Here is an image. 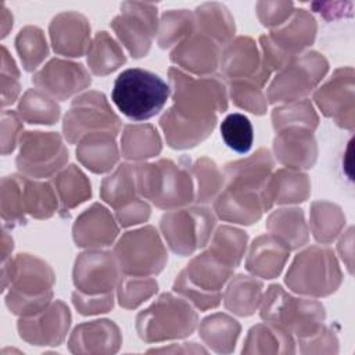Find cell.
I'll list each match as a JSON object with an SVG mask.
<instances>
[{
	"instance_id": "cell-1",
	"label": "cell",
	"mask_w": 355,
	"mask_h": 355,
	"mask_svg": "<svg viewBox=\"0 0 355 355\" xmlns=\"http://www.w3.org/2000/svg\"><path fill=\"white\" fill-rule=\"evenodd\" d=\"M169 86L154 72L141 68L122 71L112 86V101L118 110L133 121L155 116L165 105Z\"/></svg>"
},
{
	"instance_id": "cell-2",
	"label": "cell",
	"mask_w": 355,
	"mask_h": 355,
	"mask_svg": "<svg viewBox=\"0 0 355 355\" xmlns=\"http://www.w3.org/2000/svg\"><path fill=\"white\" fill-rule=\"evenodd\" d=\"M10 282L12 290L7 297V305L14 313L32 315L44 311L51 298L54 275L42 261L29 255H18L10 262Z\"/></svg>"
},
{
	"instance_id": "cell-3",
	"label": "cell",
	"mask_w": 355,
	"mask_h": 355,
	"mask_svg": "<svg viewBox=\"0 0 355 355\" xmlns=\"http://www.w3.org/2000/svg\"><path fill=\"white\" fill-rule=\"evenodd\" d=\"M136 176L140 194L159 208H173L193 200V186L189 173L169 159L139 165Z\"/></svg>"
},
{
	"instance_id": "cell-4",
	"label": "cell",
	"mask_w": 355,
	"mask_h": 355,
	"mask_svg": "<svg viewBox=\"0 0 355 355\" xmlns=\"http://www.w3.org/2000/svg\"><path fill=\"white\" fill-rule=\"evenodd\" d=\"M169 78L173 86L175 105L172 108L180 115L190 119H212L216 118L214 111L226 110V93L220 80L193 79L175 68L169 69Z\"/></svg>"
},
{
	"instance_id": "cell-5",
	"label": "cell",
	"mask_w": 355,
	"mask_h": 355,
	"mask_svg": "<svg viewBox=\"0 0 355 355\" xmlns=\"http://www.w3.org/2000/svg\"><path fill=\"white\" fill-rule=\"evenodd\" d=\"M341 280L334 254L326 248H309L293 262L286 283L297 293L309 295H327Z\"/></svg>"
},
{
	"instance_id": "cell-6",
	"label": "cell",
	"mask_w": 355,
	"mask_h": 355,
	"mask_svg": "<svg viewBox=\"0 0 355 355\" xmlns=\"http://www.w3.org/2000/svg\"><path fill=\"white\" fill-rule=\"evenodd\" d=\"M197 322L196 312L182 298L164 294L137 316V329L146 340H161L190 334Z\"/></svg>"
},
{
	"instance_id": "cell-7",
	"label": "cell",
	"mask_w": 355,
	"mask_h": 355,
	"mask_svg": "<svg viewBox=\"0 0 355 355\" xmlns=\"http://www.w3.org/2000/svg\"><path fill=\"white\" fill-rule=\"evenodd\" d=\"M261 316L298 334H309L324 318V309L316 301L293 298L280 286H270L263 300Z\"/></svg>"
},
{
	"instance_id": "cell-8",
	"label": "cell",
	"mask_w": 355,
	"mask_h": 355,
	"mask_svg": "<svg viewBox=\"0 0 355 355\" xmlns=\"http://www.w3.org/2000/svg\"><path fill=\"white\" fill-rule=\"evenodd\" d=\"M215 225V218L207 208H191L171 212L161 219L162 233L173 252L189 255L202 247Z\"/></svg>"
},
{
	"instance_id": "cell-9",
	"label": "cell",
	"mask_w": 355,
	"mask_h": 355,
	"mask_svg": "<svg viewBox=\"0 0 355 355\" xmlns=\"http://www.w3.org/2000/svg\"><path fill=\"white\" fill-rule=\"evenodd\" d=\"M115 254L121 270L136 276L158 273L166 259L158 234L150 226L128 232L116 244Z\"/></svg>"
},
{
	"instance_id": "cell-10",
	"label": "cell",
	"mask_w": 355,
	"mask_h": 355,
	"mask_svg": "<svg viewBox=\"0 0 355 355\" xmlns=\"http://www.w3.org/2000/svg\"><path fill=\"white\" fill-rule=\"evenodd\" d=\"M119 119L108 107L104 94L92 92L72 103V108L64 118V135L69 143H75L85 135L94 132L118 133Z\"/></svg>"
},
{
	"instance_id": "cell-11",
	"label": "cell",
	"mask_w": 355,
	"mask_h": 355,
	"mask_svg": "<svg viewBox=\"0 0 355 355\" xmlns=\"http://www.w3.org/2000/svg\"><path fill=\"white\" fill-rule=\"evenodd\" d=\"M68 159L61 137L53 132H26L21 137L17 157L18 169L26 175L44 178L60 169Z\"/></svg>"
},
{
	"instance_id": "cell-12",
	"label": "cell",
	"mask_w": 355,
	"mask_h": 355,
	"mask_svg": "<svg viewBox=\"0 0 355 355\" xmlns=\"http://www.w3.org/2000/svg\"><path fill=\"white\" fill-rule=\"evenodd\" d=\"M326 71L327 62L318 53H306L297 61L291 60L272 82L269 101H294L308 94Z\"/></svg>"
},
{
	"instance_id": "cell-13",
	"label": "cell",
	"mask_w": 355,
	"mask_h": 355,
	"mask_svg": "<svg viewBox=\"0 0 355 355\" xmlns=\"http://www.w3.org/2000/svg\"><path fill=\"white\" fill-rule=\"evenodd\" d=\"M121 15L111 26L136 58L147 54L151 39L157 32V7L150 3H123Z\"/></svg>"
},
{
	"instance_id": "cell-14",
	"label": "cell",
	"mask_w": 355,
	"mask_h": 355,
	"mask_svg": "<svg viewBox=\"0 0 355 355\" xmlns=\"http://www.w3.org/2000/svg\"><path fill=\"white\" fill-rule=\"evenodd\" d=\"M315 100L327 116H334L340 126L352 129L354 83L352 69H338L334 76L318 90Z\"/></svg>"
},
{
	"instance_id": "cell-15",
	"label": "cell",
	"mask_w": 355,
	"mask_h": 355,
	"mask_svg": "<svg viewBox=\"0 0 355 355\" xmlns=\"http://www.w3.org/2000/svg\"><path fill=\"white\" fill-rule=\"evenodd\" d=\"M220 68L232 80H250L259 87L268 80L269 72L259 64L255 43L250 37H237L220 57Z\"/></svg>"
},
{
	"instance_id": "cell-16",
	"label": "cell",
	"mask_w": 355,
	"mask_h": 355,
	"mask_svg": "<svg viewBox=\"0 0 355 355\" xmlns=\"http://www.w3.org/2000/svg\"><path fill=\"white\" fill-rule=\"evenodd\" d=\"M33 82L37 87L64 100L90 85V76L80 64L53 60L35 75Z\"/></svg>"
},
{
	"instance_id": "cell-17",
	"label": "cell",
	"mask_w": 355,
	"mask_h": 355,
	"mask_svg": "<svg viewBox=\"0 0 355 355\" xmlns=\"http://www.w3.org/2000/svg\"><path fill=\"white\" fill-rule=\"evenodd\" d=\"M118 280L110 252H85L75 263L73 282L86 294L110 293Z\"/></svg>"
},
{
	"instance_id": "cell-18",
	"label": "cell",
	"mask_w": 355,
	"mask_h": 355,
	"mask_svg": "<svg viewBox=\"0 0 355 355\" xmlns=\"http://www.w3.org/2000/svg\"><path fill=\"white\" fill-rule=\"evenodd\" d=\"M90 26L87 19L78 12L58 14L50 25L53 47L57 53L79 57L89 46Z\"/></svg>"
},
{
	"instance_id": "cell-19",
	"label": "cell",
	"mask_w": 355,
	"mask_h": 355,
	"mask_svg": "<svg viewBox=\"0 0 355 355\" xmlns=\"http://www.w3.org/2000/svg\"><path fill=\"white\" fill-rule=\"evenodd\" d=\"M219 55L218 44L207 35L196 32L172 51L171 60L191 72L208 73L216 69Z\"/></svg>"
},
{
	"instance_id": "cell-20",
	"label": "cell",
	"mask_w": 355,
	"mask_h": 355,
	"mask_svg": "<svg viewBox=\"0 0 355 355\" xmlns=\"http://www.w3.org/2000/svg\"><path fill=\"white\" fill-rule=\"evenodd\" d=\"M216 118L212 119H190L173 108L168 110L161 118V126L165 137L173 148H189L204 140L214 129Z\"/></svg>"
},
{
	"instance_id": "cell-21",
	"label": "cell",
	"mask_w": 355,
	"mask_h": 355,
	"mask_svg": "<svg viewBox=\"0 0 355 355\" xmlns=\"http://www.w3.org/2000/svg\"><path fill=\"white\" fill-rule=\"evenodd\" d=\"M275 151L279 161L290 168H312L316 158L315 140L309 130L290 128L275 139Z\"/></svg>"
},
{
	"instance_id": "cell-22",
	"label": "cell",
	"mask_w": 355,
	"mask_h": 355,
	"mask_svg": "<svg viewBox=\"0 0 355 355\" xmlns=\"http://www.w3.org/2000/svg\"><path fill=\"white\" fill-rule=\"evenodd\" d=\"M118 229L112 216L98 204L86 209L73 226L76 245H108L116 236Z\"/></svg>"
},
{
	"instance_id": "cell-23",
	"label": "cell",
	"mask_w": 355,
	"mask_h": 355,
	"mask_svg": "<svg viewBox=\"0 0 355 355\" xmlns=\"http://www.w3.org/2000/svg\"><path fill=\"white\" fill-rule=\"evenodd\" d=\"M290 248L276 236H262L254 240L247 269L265 279H273L280 273Z\"/></svg>"
},
{
	"instance_id": "cell-24",
	"label": "cell",
	"mask_w": 355,
	"mask_h": 355,
	"mask_svg": "<svg viewBox=\"0 0 355 355\" xmlns=\"http://www.w3.org/2000/svg\"><path fill=\"white\" fill-rule=\"evenodd\" d=\"M76 154L80 162L96 173L111 169L118 159L116 144L111 132H94L86 135L80 141Z\"/></svg>"
},
{
	"instance_id": "cell-25",
	"label": "cell",
	"mask_w": 355,
	"mask_h": 355,
	"mask_svg": "<svg viewBox=\"0 0 355 355\" xmlns=\"http://www.w3.org/2000/svg\"><path fill=\"white\" fill-rule=\"evenodd\" d=\"M309 193L308 176L288 171H279L270 178L263 190L266 209L273 202H298L304 201Z\"/></svg>"
},
{
	"instance_id": "cell-26",
	"label": "cell",
	"mask_w": 355,
	"mask_h": 355,
	"mask_svg": "<svg viewBox=\"0 0 355 355\" xmlns=\"http://www.w3.org/2000/svg\"><path fill=\"white\" fill-rule=\"evenodd\" d=\"M200 32L216 40V43L227 42L234 33V21L229 10L219 3H205L196 10Z\"/></svg>"
},
{
	"instance_id": "cell-27",
	"label": "cell",
	"mask_w": 355,
	"mask_h": 355,
	"mask_svg": "<svg viewBox=\"0 0 355 355\" xmlns=\"http://www.w3.org/2000/svg\"><path fill=\"white\" fill-rule=\"evenodd\" d=\"M268 227L280 239L288 248H297L306 243V227L301 209H280L275 212Z\"/></svg>"
},
{
	"instance_id": "cell-28",
	"label": "cell",
	"mask_w": 355,
	"mask_h": 355,
	"mask_svg": "<svg viewBox=\"0 0 355 355\" xmlns=\"http://www.w3.org/2000/svg\"><path fill=\"white\" fill-rule=\"evenodd\" d=\"M87 62L96 75H105L123 64L125 55L107 32H98L89 50Z\"/></svg>"
},
{
	"instance_id": "cell-29",
	"label": "cell",
	"mask_w": 355,
	"mask_h": 355,
	"mask_svg": "<svg viewBox=\"0 0 355 355\" xmlns=\"http://www.w3.org/2000/svg\"><path fill=\"white\" fill-rule=\"evenodd\" d=\"M161 150V143L157 132L150 125L126 126L122 139L123 157L130 159H140L153 157Z\"/></svg>"
},
{
	"instance_id": "cell-30",
	"label": "cell",
	"mask_w": 355,
	"mask_h": 355,
	"mask_svg": "<svg viewBox=\"0 0 355 355\" xmlns=\"http://www.w3.org/2000/svg\"><path fill=\"white\" fill-rule=\"evenodd\" d=\"M261 288L262 284L259 282L248 279L247 276H239L229 286L225 304L230 311L239 315H250L259 302Z\"/></svg>"
},
{
	"instance_id": "cell-31",
	"label": "cell",
	"mask_w": 355,
	"mask_h": 355,
	"mask_svg": "<svg viewBox=\"0 0 355 355\" xmlns=\"http://www.w3.org/2000/svg\"><path fill=\"white\" fill-rule=\"evenodd\" d=\"M135 172H136V168H132V165H121L112 176H108L103 182L101 196L115 209H118L121 205H126L128 202L136 200L133 197L135 196V179H133Z\"/></svg>"
},
{
	"instance_id": "cell-32",
	"label": "cell",
	"mask_w": 355,
	"mask_h": 355,
	"mask_svg": "<svg viewBox=\"0 0 355 355\" xmlns=\"http://www.w3.org/2000/svg\"><path fill=\"white\" fill-rule=\"evenodd\" d=\"M55 187L62 201V209H71L90 197V183L75 165L57 176Z\"/></svg>"
},
{
	"instance_id": "cell-33",
	"label": "cell",
	"mask_w": 355,
	"mask_h": 355,
	"mask_svg": "<svg viewBox=\"0 0 355 355\" xmlns=\"http://www.w3.org/2000/svg\"><path fill=\"white\" fill-rule=\"evenodd\" d=\"M220 136L233 151L240 154L248 153L254 140L252 125L243 114H229L220 123Z\"/></svg>"
},
{
	"instance_id": "cell-34",
	"label": "cell",
	"mask_w": 355,
	"mask_h": 355,
	"mask_svg": "<svg viewBox=\"0 0 355 355\" xmlns=\"http://www.w3.org/2000/svg\"><path fill=\"white\" fill-rule=\"evenodd\" d=\"M22 197L25 211L35 218H49L57 208L55 196L47 183L22 179Z\"/></svg>"
},
{
	"instance_id": "cell-35",
	"label": "cell",
	"mask_w": 355,
	"mask_h": 355,
	"mask_svg": "<svg viewBox=\"0 0 355 355\" xmlns=\"http://www.w3.org/2000/svg\"><path fill=\"white\" fill-rule=\"evenodd\" d=\"M21 116L29 123H54L60 115L58 105L47 96L37 90H29L25 93L19 103Z\"/></svg>"
},
{
	"instance_id": "cell-36",
	"label": "cell",
	"mask_w": 355,
	"mask_h": 355,
	"mask_svg": "<svg viewBox=\"0 0 355 355\" xmlns=\"http://www.w3.org/2000/svg\"><path fill=\"white\" fill-rule=\"evenodd\" d=\"M17 50L26 71H32L47 55L43 32L36 26L24 28L17 36Z\"/></svg>"
},
{
	"instance_id": "cell-37",
	"label": "cell",
	"mask_w": 355,
	"mask_h": 355,
	"mask_svg": "<svg viewBox=\"0 0 355 355\" xmlns=\"http://www.w3.org/2000/svg\"><path fill=\"white\" fill-rule=\"evenodd\" d=\"M194 28V17L187 10H171L162 15L159 39L161 47H169L173 42L190 36Z\"/></svg>"
},
{
	"instance_id": "cell-38",
	"label": "cell",
	"mask_w": 355,
	"mask_h": 355,
	"mask_svg": "<svg viewBox=\"0 0 355 355\" xmlns=\"http://www.w3.org/2000/svg\"><path fill=\"white\" fill-rule=\"evenodd\" d=\"M245 241L247 234L244 232L232 227H219L209 250L236 268L243 257Z\"/></svg>"
},
{
	"instance_id": "cell-39",
	"label": "cell",
	"mask_w": 355,
	"mask_h": 355,
	"mask_svg": "<svg viewBox=\"0 0 355 355\" xmlns=\"http://www.w3.org/2000/svg\"><path fill=\"white\" fill-rule=\"evenodd\" d=\"M288 122L291 126L295 125V128H300L301 123L302 126L313 130L318 125V116L309 101H301L290 107L276 108L273 111V125L276 130L284 128Z\"/></svg>"
},
{
	"instance_id": "cell-40",
	"label": "cell",
	"mask_w": 355,
	"mask_h": 355,
	"mask_svg": "<svg viewBox=\"0 0 355 355\" xmlns=\"http://www.w3.org/2000/svg\"><path fill=\"white\" fill-rule=\"evenodd\" d=\"M193 171L198 180L197 202H209L222 183L220 173L218 172L215 164L208 158L198 159Z\"/></svg>"
},
{
	"instance_id": "cell-41",
	"label": "cell",
	"mask_w": 355,
	"mask_h": 355,
	"mask_svg": "<svg viewBox=\"0 0 355 355\" xmlns=\"http://www.w3.org/2000/svg\"><path fill=\"white\" fill-rule=\"evenodd\" d=\"M230 92L234 103L239 107L247 108L250 112L254 114L265 112L266 103L258 85L250 80H232Z\"/></svg>"
},
{
	"instance_id": "cell-42",
	"label": "cell",
	"mask_w": 355,
	"mask_h": 355,
	"mask_svg": "<svg viewBox=\"0 0 355 355\" xmlns=\"http://www.w3.org/2000/svg\"><path fill=\"white\" fill-rule=\"evenodd\" d=\"M312 216L324 220L323 225H319L318 227L313 229L315 232L313 234L319 241H330L331 239H334L343 225V222H329L333 219L343 218L340 209L330 204H322V202L313 204Z\"/></svg>"
},
{
	"instance_id": "cell-43",
	"label": "cell",
	"mask_w": 355,
	"mask_h": 355,
	"mask_svg": "<svg viewBox=\"0 0 355 355\" xmlns=\"http://www.w3.org/2000/svg\"><path fill=\"white\" fill-rule=\"evenodd\" d=\"M154 291H157L154 280H123L119 286V302L126 308H135Z\"/></svg>"
},
{
	"instance_id": "cell-44",
	"label": "cell",
	"mask_w": 355,
	"mask_h": 355,
	"mask_svg": "<svg viewBox=\"0 0 355 355\" xmlns=\"http://www.w3.org/2000/svg\"><path fill=\"white\" fill-rule=\"evenodd\" d=\"M258 17L265 26H276L290 17L293 10L291 1H261L257 4Z\"/></svg>"
},
{
	"instance_id": "cell-45",
	"label": "cell",
	"mask_w": 355,
	"mask_h": 355,
	"mask_svg": "<svg viewBox=\"0 0 355 355\" xmlns=\"http://www.w3.org/2000/svg\"><path fill=\"white\" fill-rule=\"evenodd\" d=\"M73 304L79 309L80 313H97V312H107L112 308V294L107 293L101 297L93 298H83L79 293H73Z\"/></svg>"
},
{
	"instance_id": "cell-46",
	"label": "cell",
	"mask_w": 355,
	"mask_h": 355,
	"mask_svg": "<svg viewBox=\"0 0 355 355\" xmlns=\"http://www.w3.org/2000/svg\"><path fill=\"white\" fill-rule=\"evenodd\" d=\"M116 214L122 226H129L132 223H139L141 220H146L150 215V208L147 207L146 202L133 200L126 205H123V208H118Z\"/></svg>"
}]
</instances>
